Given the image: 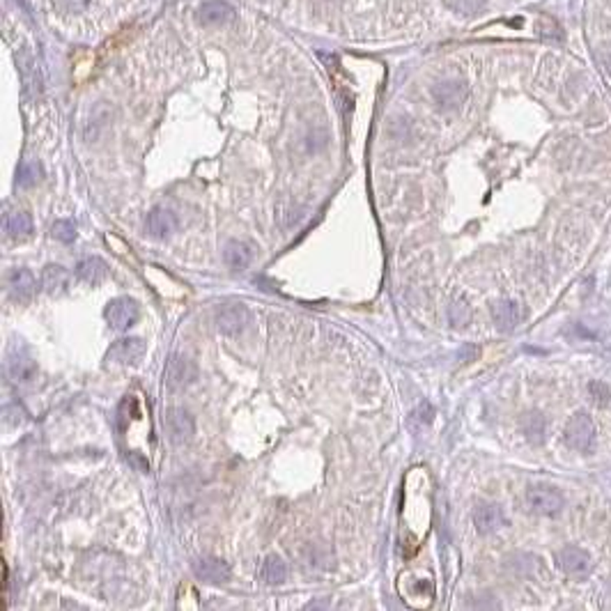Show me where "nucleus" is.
I'll return each mask as SVG.
<instances>
[{
    "instance_id": "423d86ee",
    "label": "nucleus",
    "mask_w": 611,
    "mask_h": 611,
    "mask_svg": "<svg viewBox=\"0 0 611 611\" xmlns=\"http://www.w3.org/2000/svg\"><path fill=\"white\" fill-rule=\"evenodd\" d=\"M147 347L141 338H120L108 347L106 359L115 366H138L145 359Z\"/></svg>"
},
{
    "instance_id": "a211bd4d",
    "label": "nucleus",
    "mask_w": 611,
    "mask_h": 611,
    "mask_svg": "<svg viewBox=\"0 0 611 611\" xmlns=\"http://www.w3.org/2000/svg\"><path fill=\"white\" fill-rule=\"evenodd\" d=\"M5 232L12 239H25L32 235V216L28 212H12L5 216Z\"/></svg>"
},
{
    "instance_id": "20e7f679",
    "label": "nucleus",
    "mask_w": 611,
    "mask_h": 611,
    "mask_svg": "<svg viewBox=\"0 0 611 611\" xmlns=\"http://www.w3.org/2000/svg\"><path fill=\"white\" fill-rule=\"evenodd\" d=\"M593 439H595L593 420H590L588 414L577 411L575 416L568 420V425H566V442H568V446H573L575 451L586 453V451H590V446H593Z\"/></svg>"
},
{
    "instance_id": "ddd939ff",
    "label": "nucleus",
    "mask_w": 611,
    "mask_h": 611,
    "mask_svg": "<svg viewBox=\"0 0 611 611\" xmlns=\"http://www.w3.org/2000/svg\"><path fill=\"white\" fill-rule=\"evenodd\" d=\"M166 382L170 389H184L195 379V366L187 357H173L168 361Z\"/></svg>"
},
{
    "instance_id": "f8f14e48",
    "label": "nucleus",
    "mask_w": 611,
    "mask_h": 611,
    "mask_svg": "<svg viewBox=\"0 0 611 611\" xmlns=\"http://www.w3.org/2000/svg\"><path fill=\"white\" fill-rule=\"evenodd\" d=\"M193 573L198 579L207 584H226L230 579V566L221 558H200V561H195Z\"/></svg>"
},
{
    "instance_id": "393cba45",
    "label": "nucleus",
    "mask_w": 611,
    "mask_h": 611,
    "mask_svg": "<svg viewBox=\"0 0 611 611\" xmlns=\"http://www.w3.org/2000/svg\"><path fill=\"white\" fill-rule=\"evenodd\" d=\"M432 414H435V409H432L428 403H423L416 411H414V418H416L420 425H425V423H430V420H432Z\"/></svg>"
},
{
    "instance_id": "6e6552de",
    "label": "nucleus",
    "mask_w": 611,
    "mask_h": 611,
    "mask_svg": "<svg viewBox=\"0 0 611 611\" xmlns=\"http://www.w3.org/2000/svg\"><path fill=\"white\" fill-rule=\"evenodd\" d=\"M177 226H180V221H177L175 212H170L166 207H154L145 219L147 235L154 239H168L170 235H175Z\"/></svg>"
},
{
    "instance_id": "412c9836",
    "label": "nucleus",
    "mask_w": 611,
    "mask_h": 611,
    "mask_svg": "<svg viewBox=\"0 0 611 611\" xmlns=\"http://www.w3.org/2000/svg\"><path fill=\"white\" fill-rule=\"evenodd\" d=\"M51 237L62 241V244H71L76 239V226L71 221H56L51 226Z\"/></svg>"
},
{
    "instance_id": "9b49d317",
    "label": "nucleus",
    "mask_w": 611,
    "mask_h": 611,
    "mask_svg": "<svg viewBox=\"0 0 611 611\" xmlns=\"http://www.w3.org/2000/svg\"><path fill=\"white\" fill-rule=\"evenodd\" d=\"M556 563L563 573L573 575V577L586 575L590 570V556L582 547H563L556 554Z\"/></svg>"
},
{
    "instance_id": "4468645a",
    "label": "nucleus",
    "mask_w": 611,
    "mask_h": 611,
    "mask_svg": "<svg viewBox=\"0 0 611 611\" xmlns=\"http://www.w3.org/2000/svg\"><path fill=\"white\" fill-rule=\"evenodd\" d=\"M223 260H226V265L232 269V272H244L253 262V248L251 244H246V241L232 239L223 248Z\"/></svg>"
},
{
    "instance_id": "9d476101",
    "label": "nucleus",
    "mask_w": 611,
    "mask_h": 611,
    "mask_svg": "<svg viewBox=\"0 0 611 611\" xmlns=\"http://www.w3.org/2000/svg\"><path fill=\"white\" fill-rule=\"evenodd\" d=\"M492 315H494V322L501 331H512V328L520 326L524 318H527V308L517 304V301L505 299V301H496V304L492 306Z\"/></svg>"
},
{
    "instance_id": "0eeeda50",
    "label": "nucleus",
    "mask_w": 611,
    "mask_h": 611,
    "mask_svg": "<svg viewBox=\"0 0 611 611\" xmlns=\"http://www.w3.org/2000/svg\"><path fill=\"white\" fill-rule=\"evenodd\" d=\"M193 432H195V423L189 411L170 409L166 414V435L173 446H184L187 442H191Z\"/></svg>"
},
{
    "instance_id": "f3484780",
    "label": "nucleus",
    "mask_w": 611,
    "mask_h": 611,
    "mask_svg": "<svg viewBox=\"0 0 611 611\" xmlns=\"http://www.w3.org/2000/svg\"><path fill=\"white\" fill-rule=\"evenodd\" d=\"M474 524H476L478 534L488 536L503 524V512L494 503H481L474 512Z\"/></svg>"
},
{
    "instance_id": "a878e982",
    "label": "nucleus",
    "mask_w": 611,
    "mask_h": 611,
    "mask_svg": "<svg viewBox=\"0 0 611 611\" xmlns=\"http://www.w3.org/2000/svg\"><path fill=\"white\" fill-rule=\"evenodd\" d=\"M129 462L134 464V469H138V471H147V469H149L147 459H145V457H141V455H138V453H131V455H129Z\"/></svg>"
},
{
    "instance_id": "f257e3e1",
    "label": "nucleus",
    "mask_w": 611,
    "mask_h": 611,
    "mask_svg": "<svg viewBox=\"0 0 611 611\" xmlns=\"http://www.w3.org/2000/svg\"><path fill=\"white\" fill-rule=\"evenodd\" d=\"M214 322L223 336L235 338L239 336V333H244V328L248 326V322H251V313H248V308L244 304H239V301H228V304H221L216 308Z\"/></svg>"
},
{
    "instance_id": "4be33fe9",
    "label": "nucleus",
    "mask_w": 611,
    "mask_h": 611,
    "mask_svg": "<svg viewBox=\"0 0 611 611\" xmlns=\"http://www.w3.org/2000/svg\"><path fill=\"white\" fill-rule=\"evenodd\" d=\"M469 320H471L469 306H466L464 301H455V304L451 306V322H453V326H464Z\"/></svg>"
},
{
    "instance_id": "b1692460",
    "label": "nucleus",
    "mask_w": 611,
    "mask_h": 611,
    "mask_svg": "<svg viewBox=\"0 0 611 611\" xmlns=\"http://www.w3.org/2000/svg\"><path fill=\"white\" fill-rule=\"evenodd\" d=\"M39 177H42V170H39L37 166H28V168H21V170H19L16 182L21 184V187H32V184H37V182H39Z\"/></svg>"
},
{
    "instance_id": "5701e85b",
    "label": "nucleus",
    "mask_w": 611,
    "mask_h": 611,
    "mask_svg": "<svg viewBox=\"0 0 611 611\" xmlns=\"http://www.w3.org/2000/svg\"><path fill=\"white\" fill-rule=\"evenodd\" d=\"M588 393H590V400H593L595 405H607L611 400V393H609V386L602 384V382H590L588 384Z\"/></svg>"
},
{
    "instance_id": "dca6fc26",
    "label": "nucleus",
    "mask_w": 611,
    "mask_h": 611,
    "mask_svg": "<svg viewBox=\"0 0 611 611\" xmlns=\"http://www.w3.org/2000/svg\"><path fill=\"white\" fill-rule=\"evenodd\" d=\"M69 278L71 274L60 265H49L42 272V290L51 297H58V294L67 292L69 287Z\"/></svg>"
},
{
    "instance_id": "aec40b11",
    "label": "nucleus",
    "mask_w": 611,
    "mask_h": 611,
    "mask_svg": "<svg viewBox=\"0 0 611 611\" xmlns=\"http://www.w3.org/2000/svg\"><path fill=\"white\" fill-rule=\"evenodd\" d=\"M524 432H527V437L531 439V442L540 444L544 439V432H547V420H544L542 414H529L527 418H524Z\"/></svg>"
},
{
    "instance_id": "1a4fd4ad",
    "label": "nucleus",
    "mask_w": 611,
    "mask_h": 611,
    "mask_svg": "<svg viewBox=\"0 0 611 611\" xmlns=\"http://www.w3.org/2000/svg\"><path fill=\"white\" fill-rule=\"evenodd\" d=\"M8 290L10 297L19 304H28L37 292V280L30 269H14L8 276Z\"/></svg>"
},
{
    "instance_id": "2eb2a0df",
    "label": "nucleus",
    "mask_w": 611,
    "mask_h": 611,
    "mask_svg": "<svg viewBox=\"0 0 611 611\" xmlns=\"http://www.w3.org/2000/svg\"><path fill=\"white\" fill-rule=\"evenodd\" d=\"M76 278L88 285H99L108 278V265L101 258H97V255L83 258L76 265Z\"/></svg>"
},
{
    "instance_id": "39448f33",
    "label": "nucleus",
    "mask_w": 611,
    "mask_h": 611,
    "mask_svg": "<svg viewBox=\"0 0 611 611\" xmlns=\"http://www.w3.org/2000/svg\"><path fill=\"white\" fill-rule=\"evenodd\" d=\"M5 374H8L10 384L19 386V389H30L32 384L37 382V363L25 354H12V357L5 361Z\"/></svg>"
},
{
    "instance_id": "6ab92c4d",
    "label": "nucleus",
    "mask_w": 611,
    "mask_h": 611,
    "mask_svg": "<svg viewBox=\"0 0 611 611\" xmlns=\"http://www.w3.org/2000/svg\"><path fill=\"white\" fill-rule=\"evenodd\" d=\"M262 579H265L267 584H274V586H278V584L285 582L287 577V568L283 563V558L276 556V554H269L265 558V563H262V570H260Z\"/></svg>"
},
{
    "instance_id": "f03ea898",
    "label": "nucleus",
    "mask_w": 611,
    "mask_h": 611,
    "mask_svg": "<svg viewBox=\"0 0 611 611\" xmlns=\"http://www.w3.org/2000/svg\"><path fill=\"white\" fill-rule=\"evenodd\" d=\"M527 505L536 515L551 517L563 510L566 499H563V494L556 488H551V485H531L527 490Z\"/></svg>"
},
{
    "instance_id": "7ed1b4c3",
    "label": "nucleus",
    "mask_w": 611,
    "mask_h": 611,
    "mask_svg": "<svg viewBox=\"0 0 611 611\" xmlns=\"http://www.w3.org/2000/svg\"><path fill=\"white\" fill-rule=\"evenodd\" d=\"M138 315H141V308L129 297L113 299L106 306V311H104V318H106L108 326L115 328V331H127L129 326H134L138 322Z\"/></svg>"
}]
</instances>
